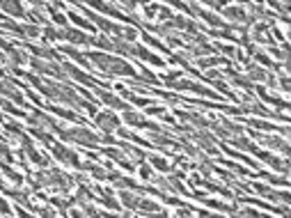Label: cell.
Segmentation results:
<instances>
[{"instance_id":"d4e9b609","label":"cell","mask_w":291,"mask_h":218,"mask_svg":"<svg viewBox=\"0 0 291 218\" xmlns=\"http://www.w3.org/2000/svg\"><path fill=\"white\" fill-rule=\"evenodd\" d=\"M225 65V58H218V55H211V58H200L197 60V67L200 69H211V67Z\"/></svg>"},{"instance_id":"7c38bea8","label":"cell","mask_w":291,"mask_h":218,"mask_svg":"<svg viewBox=\"0 0 291 218\" xmlns=\"http://www.w3.org/2000/svg\"><path fill=\"white\" fill-rule=\"evenodd\" d=\"M101 154H103V156H108V159H113L115 163H119L122 168H124V170H129V172L136 170V163H131V161L126 159V156L119 152V149H115V147H103Z\"/></svg>"},{"instance_id":"3957f363","label":"cell","mask_w":291,"mask_h":218,"mask_svg":"<svg viewBox=\"0 0 291 218\" xmlns=\"http://www.w3.org/2000/svg\"><path fill=\"white\" fill-rule=\"evenodd\" d=\"M170 90H184V92H193V95H202V97H209V99H218V92H214V90H207L204 85H200V83L195 81H186V78H179V81L170 83Z\"/></svg>"},{"instance_id":"7a4b0ae2","label":"cell","mask_w":291,"mask_h":218,"mask_svg":"<svg viewBox=\"0 0 291 218\" xmlns=\"http://www.w3.org/2000/svg\"><path fill=\"white\" fill-rule=\"evenodd\" d=\"M58 136L67 142H76V145H85V147H96L101 142V136H96L87 126H73V129H65L60 126L58 129Z\"/></svg>"},{"instance_id":"f6af8a7d","label":"cell","mask_w":291,"mask_h":218,"mask_svg":"<svg viewBox=\"0 0 291 218\" xmlns=\"http://www.w3.org/2000/svg\"><path fill=\"white\" fill-rule=\"evenodd\" d=\"M264 218H271V216H266V214H264Z\"/></svg>"},{"instance_id":"60d3db41","label":"cell","mask_w":291,"mask_h":218,"mask_svg":"<svg viewBox=\"0 0 291 218\" xmlns=\"http://www.w3.org/2000/svg\"><path fill=\"white\" fill-rule=\"evenodd\" d=\"M72 218H87L85 212H78V209H72Z\"/></svg>"},{"instance_id":"ffe728a7","label":"cell","mask_w":291,"mask_h":218,"mask_svg":"<svg viewBox=\"0 0 291 218\" xmlns=\"http://www.w3.org/2000/svg\"><path fill=\"white\" fill-rule=\"evenodd\" d=\"M119 200H122V205H124L126 209H133V212H138V202H140V195L131 193V191H122V193H119Z\"/></svg>"},{"instance_id":"6da1fadb","label":"cell","mask_w":291,"mask_h":218,"mask_svg":"<svg viewBox=\"0 0 291 218\" xmlns=\"http://www.w3.org/2000/svg\"><path fill=\"white\" fill-rule=\"evenodd\" d=\"M89 65H96V69L106 74V76H126V78H140V74L136 71V67L124 62V60L115 58L110 53H87Z\"/></svg>"},{"instance_id":"f546056e","label":"cell","mask_w":291,"mask_h":218,"mask_svg":"<svg viewBox=\"0 0 291 218\" xmlns=\"http://www.w3.org/2000/svg\"><path fill=\"white\" fill-rule=\"evenodd\" d=\"M138 212H145V214H154V212H160V207L156 205L154 200H145V198H140V202H138Z\"/></svg>"},{"instance_id":"8992f818","label":"cell","mask_w":291,"mask_h":218,"mask_svg":"<svg viewBox=\"0 0 291 218\" xmlns=\"http://www.w3.org/2000/svg\"><path fill=\"white\" fill-rule=\"evenodd\" d=\"M0 25H2L5 30H9V32H14V35H18V37H28V39L42 37V28H39V25H18V23H14V21H9V18H5Z\"/></svg>"},{"instance_id":"8fae6325","label":"cell","mask_w":291,"mask_h":218,"mask_svg":"<svg viewBox=\"0 0 291 218\" xmlns=\"http://www.w3.org/2000/svg\"><path fill=\"white\" fill-rule=\"evenodd\" d=\"M96 95H99V99L106 104V106L115 108V110H129V104H126L124 99H119V97H115L113 92H108V90H96Z\"/></svg>"},{"instance_id":"d6a6232c","label":"cell","mask_w":291,"mask_h":218,"mask_svg":"<svg viewBox=\"0 0 291 218\" xmlns=\"http://www.w3.org/2000/svg\"><path fill=\"white\" fill-rule=\"evenodd\" d=\"M2 126H5V131H7V133H12V136H16L18 140H23V138H25V133L21 131V126H18L16 122H5Z\"/></svg>"},{"instance_id":"52a82bcc","label":"cell","mask_w":291,"mask_h":218,"mask_svg":"<svg viewBox=\"0 0 291 218\" xmlns=\"http://www.w3.org/2000/svg\"><path fill=\"white\" fill-rule=\"evenodd\" d=\"M51 152H53V156L60 161V163H69L72 168H80V163H83V161L78 159V154L73 152V149H69L67 145L53 142V145H51Z\"/></svg>"},{"instance_id":"9a60e30c","label":"cell","mask_w":291,"mask_h":218,"mask_svg":"<svg viewBox=\"0 0 291 218\" xmlns=\"http://www.w3.org/2000/svg\"><path fill=\"white\" fill-rule=\"evenodd\" d=\"M222 16H225L227 21H232L234 25L248 23V14H245L243 7H222Z\"/></svg>"},{"instance_id":"7bdbcfd3","label":"cell","mask_w":291,"mask_h":218,"mask_svg":"<svg viewBox=\"0 0 291 218\" xmlns=\"http://www.w3.org/2000/svg\"><path fill=\"white\" fill-rule=\"evenodd\" d=\"M207 218H225V216H218V214H209Z\"/></svg>"},{"instance_id":"9c48e42d","label":"cell","mask_w":291,"mask_h":218,"mask_svg":"<svg viewBox=\"0 0 291 218\" xmlns=\"http://www.w3.org/2000/svg\"><path fill=\"white\" fill-rule=\"evenodd\" d=\"M94 122H96V126H99L101 131H106V133H113V131L119 129V117L115 115L113 110L96 112V115H94Z\"/></svg>"},{"instance_id":"e575fe53","label":"cell","mask_w":291,"mask_h":218,"mask_svg":"<svg viewBox=\"0 0 291 218\" xmlns=\"http://www.w3.org/2000/svg\"><path fill=\"white\" fill-rule=\"evenodd\" d=\"M214 48H216V53L220 51V53H225L227 58H238V51L234 46H229V44H218V46H214Z\"/></svg>"},{"instance_id":"1f68e13d","label":"cell","mask_w":291,"mask_h":218,"mask_svg":"<svg viewBox=\"0 0 291 218\" xmlns=\"http://www.w3.org/2000/svg\"><path fill=\"white\" fill-rule=\"evenodd\" d=\"M234 218H264V214H259V212H255V209H236V212L232 214Z\"/></svg>"},{"instance_id":"7402d4cb","label":"cell","mask_w":291,"mask_h":218,"mask_svg":"<svg viewBox=\"0 0 291 218\" xmlns=\"http://www.w3.org/2000/svg\"><path fill=\"white\" fill-rule=\"evenodd\" d=\"M60 53H67V55H69V58H73V60H76V62H80V65H83V67H87V69H89V62H87V58H85V55L80 53V51H76V48H73V46H69V44H67V46H60Z\"/></svg>"},{"instance_id":"ab89813d","label":"cell","mask_w":291,"mask_h":218,"mask_svg":"<svg viewBox=\"0 0 291 218\" xmlns=\"http://www.w3.org/2000/svg\"><path fill=\"white\" fill-rule=\"evenodd\" d=\"M145 110H147V115H160V117L165 115V108L163 106H149V108H145Z\"/></svg>"},{"instance_id":"cb8c5ba5","label":"cell","mask_w":291,"mask_h":218,"mask_svg":"<svg viewBox=\"0 0 291 218\" xmlns=\"http://www.w3.org/2000/svg\"><path fill=\"white\" fill-rule=\"evenodd\" d=\"M0 108H2V110L5 112H9V115H16V117H25L28 119V115H25V110H21V108H16L12 104V101H7L5 97H0Z\"/></svg>"},{"instance_id":"d6986e66","label":"cell","mask_w":291,"mask_h":218,"mask_svg":"<svg viewBox=\"0 0 291 218\" xmlns=\"http://www.w3.org/2000/svg\"><path fill=\"white\" fill-rule=\"evenodd\" d=\"M147 163L151 165L154 170H158V172H170V170H172V163H167V159H163V156H156V154L147 156Z\"/></svg>"},{"instance_id":"ee69618b","label":"cell","mask_w":291,"mask_h":218,"mask_svg":"<svg viewBox=\"0 0 291 218\" xmlns=\"http://www.w3.org/2000/svg\"><path fill=\"white\" fill-rule=\"evenodd\" d=\"M0 124H5V119H2V115H0Z\"/></svg>"},{"instance_id":"5b68a950","label":"cell","mask_w":291,"mask_h":218,"mask_svg":"<svg viewBox=\"0 0 291 218\" xmlns=\"http://www.w3.org/2000/svg\"><path fill=\"white\" fill-rule=\"evenodd\" d=\"M0 97H7V101H16L18 106L30 108V106H28V101L23 99V95L18 92L16 81H9V78H2V81H0Z\"/></svg>"},{"instance_id":"d590c367","label":"cell","mask_w":291,"mask_h":218,"mask_svg":"<svg viewBox=\"0 0 291 218\" xmlns=\"http://www.w3.org/2000/svg\"><path fill=\"white\" fill-rule=\"evenodd\" d=\"M280 88H282V92H289L291 90V81L287 71H280Z\"/></svg>"},{"instance_id":"bcb514c9","label":"cell","mask_w":291,"mask_h":218,"mask_svg":"<svg viewBox=\"0 0 291 218\" xmlns=\"http://www.w3.org/2000/svg\"><path fill=\"white\" fill-rule=\"evenodd\" d=\"M0 140H5V138H2V136H0Z\"/></svg>"},{"instance_id":"4dcf8cb0","label":"cell","mask_w":291,"mask_h":218,"mask_svg":"<svg viewBox=\"0 0 291 218\" xmlns=\"http://www.w3.org/2000/svg\"><path fill=\"white\" fill-rule=\"evenodd\" d=\"M143 39H145V44H149V46L158 48V51H163V53H172V51H170V48H167L165 44H163V41L154 39V37H151V35H147V32H145V35H143Z\"/></svg>"},{"instance_id":"44dd1931","label":"cell","mask_w":291,"mask_h":218,"mask_svg":"<svg viewBox=\"0 0 291 218\" xmlns=\"http://www.w3.org/2000/svg\"><path fill=\"white\" fill-rule=\"evenodd\" d=\"M232 145H234L236 149H245V152L255 154V156H257V152H259V147H257L255 142H252V140H248V138H241V136L232 138Z\"/></svg>"},{"instance_id":"ba28073f","label":"cell","mask_w":291,"mask_h":218,"mask_svg":"<svg viewBox=\"0 0 291 218\" xmlns=\"http://www.w3.org/2000/svg\"><path fill=\"white\" fill-rule=\"evenodd\" d=\"M250 136L257 138V140L262 142L264 147L280 149V152L285 154V159L289 156V142H287V138H280V136H259V133H255V131H250Z\"/></svg>"},{"instance_id":"83f0119b","label":"cell","mask_w":291,"mask_h":218,"mask_svg":"<svg viewBox=\"0 0 291 218\" xmlns=\"http://www.w3.org/2000/svg\"><path fill=\"white\" fill-rule=\"evenodd\" d=\"M30 133H32V136H35L37 140H42L44 145H46V147H51V145H53V136H51V133H46L44 129H37V126H30Z\"/></svg>"},{"instance_id":"603a6c76","label":"cell","mask_w":291,"mask_h":218,"mask_svg":"<svg viewBox=\"0 0 291 218\" xmlns=\"http://www.w3.org/2000/svg\"><path fill=\"white\" fill-rule=\"evenodd\" d=\"M245 124H248V126H252V129H259V131H280V126L278 124H273V122H264V119H245Z\"/></svg>"},{"instance_id":"f1b7e54d","label":"cell","mask_w":291,"mask_h":218,"mask_svg":"<svg viewBox=\"0 0 291 218\" xmlns=\"http://www.w3.org/2000/svg\"><path fill=\"white\" fill-rule=\"evenodd\" d=\"M0 170L5 172L7 177L12 179V182L16 184V186H21V184H23V175H18L16 170H12V168H9V163H0Z\"/></svg>"},{"instance_id":"277c9868","label":"cell","mask_w":291,"mask_h":218,"mask_svg":"<svg viewBox=\"0 0 291 218\" xmlns=\"http://www.w3.org/2000/svg\"><path fill=\"white\" fill-rule=\"evenodd\" d=\"M30 65H32V69L39 71V74H46V76H53V78H60V81H67V74L65 69H62V65H58V62H44V60H37L32 58L30 60Z\"/></svg>"},{"instance_id":"7dc6e473","label":"cell","mask_w":291,"mask_h":218,"mask_svg":"<svg viewBox=\"0 0 291 218\" xmlns=\"http://www.w3.org/2000/svg\"><path fill=\"white\" fill-rule=\"evenodd\" d=\"M0 58H5V55H2V53H0Z\"/></svg>"},{"instance_id":"f35d334b","label":"cell","mask_w":291,"mask_h":218,"mask_svg":"<svg viewBox=\"0 0 291 218\" xmlns=\"http://www.w3.org/2000/svg\"><path fill=\"white\" fill-rule=\"evenodd\" d=\"M0 214H2V216H12V207L7 205L5 198H0Z\"/></svg>"},{"instance_id":"836d02e7","label":"cell","mask_w":291,"mask_h":218,"mask_svg":"<svg viewBox=\"0 0 291 218\" xmlns=\"http://www.w3.org/2000/svg\"><path fill=\"white\" fill-rule=\"evenodd\" d=\"M138 175H140V179L149 182V179H154V168H151L149 163H143L140 168H138Z\"/></svg>"},{"instance_id":"8d00e7d4","label":"cell","mask_w":291,"mask_h":218,"mask_svg":"<svg viewBox=\"0 0 291 218\" xmlns=\"http://www.w3.org/2000/svg\"><path fill=\"white\" fill-rule=\"evenodd\" d=\"M181 74H184V71H170V74H163V83H167V85H170V83H174V81H179V78H181Z\"/></svg>"},{"instance_id":"4fadbf2b","label":"cell","mask_w":291,"mask_h":218,"mask_svg":"<svg viewBox=\"0 0 291 218\" xmlns=\"http://www.w3.org/2000/svg\"><path fill=\"white\" fill-rule=\"evenodd\" d=\"M252 189H255V191H259L262 195H266L268 200H278V202H285V205H289V202H291V195L287 193V191L278 193V191H271L268 186H264V184H252Z\"/></svg>"},{"instance_id":"5bb4252c","label":"cell","mask_w":291,"mask_h":218,"mask_svg":"<svg viewBox=\"0 0 291 218\" xmlns=\"http://www.w3.org/2000/svg\"><path fill=\"white\" fill-rule=\"evenodd\" d=\"M94 9H99V12H106V14H110V16H115L117 21H126V23H136V18L133 16H126V14H122L117 9L115 5H108V2H94Z\"/></svg>"},{"instance_id":"4316f807","label":"cell","mask_w":291,"mask_h":218,"mask_svg":"<svg viewBox=\"0 0 291 218\" xmlns=\"http://www.w3.org/2000/svg\"><path fill=\"white\" fill-rule=\"evenodd\" d=\"M202 202L207 207H214V209H218V212H225V214H234V212H236V207H234V205H225V202H218V200H209V198H204Z\"/></svg>"},{"instance_id":"74e56055","label":"cell","mask_w":291,"mask_h":218,"mask_svg":"<svg viewBox=\"0 0 291 218\" xmlns=\"http://www.w3.org/2000/svg\"><path fill=\"white\" fill-rule=\"evenodd\" d=\"M158 7L160 5H143L145 16H147V18H156V14H158Z\"/></svg>"},{"instance_id":"30bf717a","label":"cell","mask_w":291,"mask_h":218,"mask_svg":"<svg viewBox=\"0 0 291 218\" xmlns=\"http://www.w3.org/2000/svg\"><path fill=\"white\" fill-rule=\"evenodd\" d=\"M245 78H248L250 83L252 81H264V83H268V85H273L275 88V76L273 74H268L266 69H264V67H259V65H248L245 67Z\"/></svg>"},{"instance_id":"ac0fdd59","label":"cell","mask_w":291,"mask_h":218,"mask_svg":"<svg viewBox=\"0 0 291 218\" xmlns=\"http://www.w3.org/2000/svg\"><path fill=\"white\" fill-rule=\"evenodd\" d=\"M0 9L9 16H16V18H25V7L21 2H0Z\"/></svg>"},{"instance_id":"484cf974","label":"cell","mask_w":291,"mask_h":218,"mask_svg":"<svg viewBox=\"0 0 291 218\" xmlns=\"http://www.w3.org/2000/svg\"><path fill=\"white\" fill-rule=\"evenodd\" d=\"M67 16L72 18V21H73V23H76V25H80V28H83V30H89V32H96V28H94V25H92V23H89V18H83V16H80V14H78V12H69V14H67Z\"/></svg>"},{"instance_id":"b9f144b4","label":"cell","mask_w":291,"mask_h":218,"mask_svg":"<svg viewBox=\"0 0 291 218\" xmlns=\"http://www.w3.org/2000/svg\"><path fill=\"white\" fill-rule=\"evenodd\" d=\"M16 214H18V216H21V218H35V216H32V214L23 212V209H16Z\"/></svg>"},{"instance_id":"e0dca14e","label":"cell","mask_w":291,"mask_h":218,"mask_svg":"<svg viewBox=\"0 0 291 218\" xmlns=\"http://www.w3.org/2000/svg\"><path fill=\"white\" fill-rule=\"evenodd\" d=\"M257 95L262 97V99L266 101V104H273V106L282 108V110H289V101L280 99V97H275V95H268V92H266V88H257Z\"/></svg>"},{"instance_id":"2e32d148","label":"cell","mask_w":291,"mask_h":218,"mask_svg":"<svg viewBox=\"0 0 291 218\" xmlns=\"http://www.w3.org/2000/svg\"><path fill=\"white\" fill-rule=\"evenodd\" d=\"M44 108L46 110H51V112H55V115H60V117H65V119H69V122H78V124H85V119L78 115V112H73V110H67V108H60V106H46L44 104Z\"/></svg>"}]
</instances>
